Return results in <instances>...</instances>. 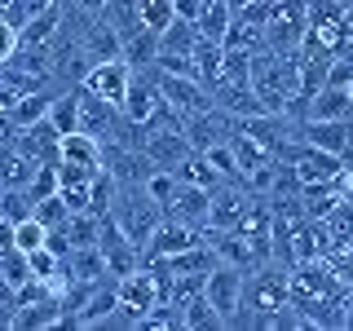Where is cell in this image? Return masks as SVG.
<instances>
[{"label":"cell","instance_id":"cell-1","mask_svg":"<svg viewBox=\"0 0 353 331\" xmlns=\"http://www.w3.org/2000/svg\"><path fill=\"white\" fill-rule=\"evenodd\" d=\"M203 292H208V301L216 305V314L225 318V327H230V318L243 309V296H248V270H239V265H221V261H216V270L208 274Z\"/></svg>","mask_w":353,"mask_h":331},{"label":"cell","instance_id":"cell-2","mask_svg":"<svg viewBox=\"0 0 353 331\" xmlns=\"http://www.w3.org/2000/svg\"><path fill=\"white\" fill-rule=\"evenodd\" d=\"M154 71H159V66H154ZM159 93H163V102H172L185 119L212 106V88L199 80V75H163L159 71Z\"/></svg>","mask_w":353,"mask_h":331},{"label":"cell","instance_id":"cell-3","mask_svg":"<svg viewBox=\"0 0 353 331\" xmlns=\"http://www.w3.org/2000/svg\"><path fill=\"white\" fill-rule=\"evenodd\" d=\"M88 93H97V97H106V102H115V106H124V97H128V84H132V66L124 58H110V62H97V66H88V75L80 80Z\"/></svg>","mask_w":353,"mask_h":331},{"label":"cell","instance_id":"cell-4","mask_svg":"<svg viewBox=\"0 0 353 331\" xmlns=\"http://www.w3.org/2000/svg\"><path fill=\"white\" fill-rule=\"evenodd\" d=\"M252 194L243 181H221L216 190H212V221L208 225L212 230H234L243 217H248V208H252Z\"/></svg>","mask_w":353,"mask_h":331},{"label":"cell","instance_id":"cell-5","mask_svg":"<svg viewBox=\"0 0 353 331\" xmlns=\"http://www.w3.org/2000/svg\"><path fill=\"white\" fill-rule=\"evenodd\" d=\"M168 217L185 221V225L194 230H208V221H212V190L208 185H194V181H181L168 203Z\"/></svg>","mask_w":353,"mask_h":331},{"label":"cell","instance_id":"cell-6","mask_svg":"<svg viewBox=\"0 0 353 331\" xmlns=\"http://www.w3.org/2000/svg\"><path fill=\"white\" fill-rule=\"evenodd\" d=\"M230 132H234V115H225L221 106H208L185 119V137L194 150H212L216 141H230Z\"/></svg>","mask_w":353,"mask_h":331},{"label":"cell","instance_id":"cell-7","mask_svg":"<svg viewBox=\"0 0 353 331\" xmlns=\"http://www.w3.org/2000/svg\"><path fill=\"white\" fill-rule=\"evenodd\" d=\"M301 137L318 150H331L340 159H349V146H353V119H305L301 124Z\"/></svg>","mask_w":353,"mask_h":331},{"label":"cell","instance_id":"cell-8","mask_svg":"<svg viewBox=\"0 0 353 331\" xmlns=\"http://www.w3.org/2000/svg\"><path fill=\"white\" fill-rule=\"evenodd\" d=\"M141 150L150 154L154 168H168V172H176L194 154V146H190V137H185V132H146Z\"/></svg>","mask_w":353,"mask_h":331},{"label":"cell","instance_id":"cell-9","mask_svg":"<svg viewBox=\"0 0 353 331\" xmlns=\"http://www.w3.org/2000/svg\"><path fill=\"white\" fill-rule=\"evenodd\" d=\"M305 119H353V93L340 88V84H323L309 97Z\"/></svg>","mask_w":353,"mask_h":331},{"label":"cell","instance_id":"cell-10","mask_svg":"<svg viewBox=\"0 0 353 331\" xmlns=\"http://www.w3.org/2000/svg\"><path fill=\"white\" fill-rule=\"evenodd\" d=\"M115 305H119V283H115V279L97 283L93 296L84 301V309L75 314V327H106V318L115 314Z\"/></svg>","mask_w":353,"mask_h":331},{"label":"cell","instance_id":"cell-11","mask_svg":"<svg viewBox=\"0 0 353 331\" xmlns=\"http://www.w3.org/2000/svg\"><path fill=\"white\" fill-rule=\"evenodd\" d=\"M106 252L97 248H75L71 257H66V283H106Z\"/></svg>","mask_w":353,"mask_h":331},{"label":"cell","instance_id":"cell-12","mask_svg":"<svg viewBox=\"0 0 353 331\" xmlns=\"http://www.w3.org/2000/svg\"><path fill=\"white\" fill-rule=\"evenodd\" d=\"M62 159H71V163H84V168H102V154H106V141L102 137H93V132H84V128H75V132H66L62 137Z\"/></svg>","mask_w":353,"mask_h":331},{"label":"cell","instance_id":"cell-13","mask_svg":"<svg viewBox=\"0 0 353 331\" xmlns=\"http://www.w3.org/2000/svg\"><path fill=\"white\" fill-rule=\"evenodd\" d=\"M154 58H159V31L150 27H132L124 36V62L132 66V71H146V66H154Z\"/></svg>","mask_w":353,"mask_h":331},{"label":"cell","instance_id":"cell-14","mask_svg":"<svg viewBox=\"0 0 353 331\" xmlns=\"http://www.w3.org/2000/svg\"><path fill=\"white\" fill-rule=\"evenodd\" d=\"M194 75L203 80L208 88L225 80V44H216V40H199L194 44Z\"/></svg>","mask_w":353,"mask_h":331},{"label":"cell","instance_id":"cell-15","mask_svg":"<svg viewBox=\"0 0 353 331\" xmlns=\"http://www.w3.org/2000/svg\"><path fill=\"white\" fill-rule=\"evenodd\" d=\"M181 323H185V331H216V327H225V318L216 314V305L208 301V292H194L190 301L181 305Z\"/></svg>","mask_w":353,"mask_h":331},{"label":"cell","instance_id":"cell-16","mask_svg":"<svg viewBox=\"0 0 353 331\" xmlns=\"http://www.w3.org/2000/svg\"><path fill=\"white\" fill-rule=\"evenodd\" d=\"M230 22H234V9L225 5V0H208L203 5V14H199V40H225V31H230Z\"/></svg>","mask_w":353,"mask_h":331},{"label":"cell","instance_id":"cell-17","mask_svg":"<svg viewBox=\"0 0 353 331\" xmlns=\"http://www.w3.org/2000/svg\"><path fill=\"white\" fill-rule=\"evenodd\" d=\"M53 97H58V93H44V88H27V93H22L18 102H14V110H9V119H14L18 128L36 124V119H44V115H49Z\"/></svg>","mask_w":353,"mask_h":331},{"label":"cell","instance_id":"cell-18","mask_svg":"<svg viewBox=\"0 0 353 331\" xmlns=\"http://www.w3.org/2000/svg\"><path fill=\"white\" fill-rule=\"evenodd\" d=\"M194 44H199V27L190 18H172V27L159 31V53H190L194 58Z\"/></svg>","mask_w":353,"mask_h":331},{"label":"cell","instance_id":"cell-19","mask_svg":"<svg viewBox=\"0 0 353 331\" xmlns=\"http://www.w3.org/2000/svg\"><path fill=\"white\" fill-rule=\"evenodd\" d=\"M0 212H5V217L18 225V221L36 217V199H31L27 185H5V190H0Z\"/></svg>","mask_w":353,"mask_h":331},{"label":"cell","instance_id":"cell-20","mask_svg":"<svg viewBox=\"0 0 353 331\" xmlns=\"http://www.w3.org/2000/svg\"><path fill=\"white\" fill-rule=\"evenodd\" d=\"M102 18L119 31V36H128L132 27H141V0H106Z\"/></svg>","mask_w":353,"mask_h":331},{"label":"cell","instance_id":"cell-21","mask_svg":"<svg viewBox=\"0 0 353 331\" xmlns=\"http://www.w3.org/2000/svg\"><path fill=\"white\" fill-rule=\"evenodd\" d=\"M49 243V225H44L40 217H27V221H18V230H14V248L22 252H36Z\"/></svg>","mask_w":353,"mask_h":331},{"label":"cell","instance_id":"cell-22","mask_svg":"<svg viewBox=\"0 0 353 331\" xmlns=\"http://www.w3.org/2000/svg\"><path fill=\"white\" fill-rule=\"evenodd\" d=\"M176 185H181V177H176V172H168V168H154V172L146 177V190H150V199H154V203H163V212H168V203H172Z\"/></svg>","mask_w":353,"mask_h":331},{"label":"cell","instance_id":"cell-23","mask_svg":"<svg viewBox=\"0 0 353 331\" xmlns=\"http://www.w3.org/2000/svg\"><path fill=\"white\" fill-rule=\"evenodd\" d=\"M172 18H176L172 0H141V27L163 31V27H172Z\"/></svg>","mask_w":353,"mask_h":331},{"label":"cell","instance_id":"cell-24","mask_svg":"<svg viewBox=\"0 0 353 331\" xmlns=\"http://www.w3.org/2000/svg\"><path fill=\"white\" fill-rule=\"evenodd\" d=\"M27 190H31V199H36V203H40V199H49V194H58V190H62L58 163H40V168H36V177H31V185H27Z\"/></svg>","mask_w":353,"mask_h":331},{"label":"cell","instance_id":"cell-25","mask_svg":"<svg viewBox=\"0 0 353 331\" xmlns=\"http://www.w3.org/2000/svg\"><path fill=\"white\" fill-rule=\"evenodd\" d=\"M36 217H40V221H44V225H49V230L66 225V221H71V208H66L62 190H58V194H49V199H40V203H36Z\"/></svg>","mask_w":353,"mask_h":331},{"label":"cell","instance_id":"cell-26","mask_svg":"<svg viewBox=\"0 0 353 331\" xmlns=\"http://www.w3.org/2000/svg\"><path fill=\"white\" fill-rule=\"evenodd\" d=\"M18 44H22V31H18L5 14H0V66H5V62L18 53Z\"/></svg>","mask_w":353,"mask_h":331},{"label":"cell","instance_id":"cell-27","mask_svg":"<svg viewBox=\"0 0 353 331\" xmlns=\"http://www.w3.org/2000/svg\"><path fill=\"white\" fill-rule=\"evenodd\" d=\"M176 5V18H190V22H199V14H203V5L208 0H172Z\"/></svg>","mask_w":353,"mask_h":331},{"label":"cell","instance_id":"cell-28","mask_svg":"<svg viewBox=\"0 0 353 331\" xmlns=\"http://www.w3.org/2000/svg\"><path fill=\"white\" fill-rule=\"evenodd\" d=\"M14 292H18V287H14V283H9V279H5V274H0V301H14ZM14 305H18V301H14Z\"/></svg>","mask_w":353,"mask_h":331},{"label":"cell","instance_id":"cell-29","mask_svg":"<svg viewBox=\"0 0 353 331\" xmlns=\"http://www.w3.org/2000/svg\"><path fill=\"white\" fill-rule=\"evenodd\" d=\"M340 27H345V40H353V5H349V14H345V22H340Z\"/></svg>","mask_w":353,"mask_h":331},{"label":"cell","instance_id":"cell-30","mask_svg":"<svg viewBox=\"0 0 353 331\" xmlns=\"http://www.w3.org/2000/svg\"><path fill=\"white\" fill-rule=\"evenodd\" d=\"M345 5H353V0H345Z\"/></svg>","mask_w":353,"mask_h":331}]
</instances>
